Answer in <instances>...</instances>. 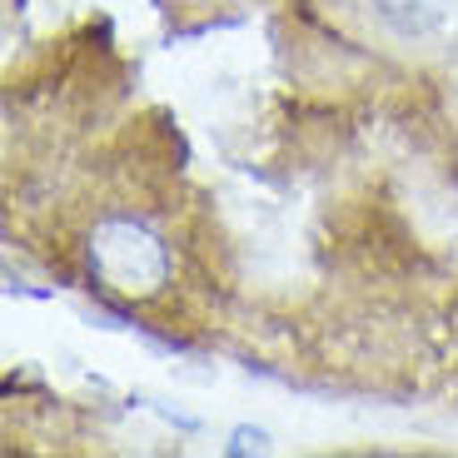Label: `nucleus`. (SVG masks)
Masks as SVG:
<instances>
[{
  "label": "nucleus",
  "mask_w": 458,
  "mask_h": 458,
  "mask_svg": "<svg viewBox=\"0 0 458 458\" xmlns=\"http://www.w3.org/2000/svg\"><path fill=\"white\" fill-rule=\"evenodd\" d=\"M85 254H90V275L100 279V289L120 299H149L170 279V250L140 219H100Z\"/></svg>",
  "instance_id": "f257e3e1"
}]
</instances>
